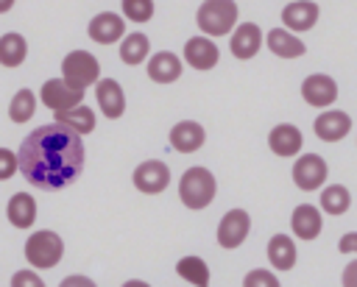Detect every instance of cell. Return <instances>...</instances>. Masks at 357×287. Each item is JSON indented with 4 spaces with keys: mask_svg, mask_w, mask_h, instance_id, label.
Here are the masks:
<instances>
[{
    "mask_svg": "<svg viewBox=\"0 0 357 287\" xmlns=\"http://www.w3.org/2000/svg\"><path fill=\"white\" fill-rule=\"evenodd\" d=\"M20 173L36 189H61L73 184L84 170V142L81 134L64 123H47L33 128L17 150Z\"/></svg>",
    "mask_w": 357,
    "mask_h": 287,
    "instance_id": "6da1fadb",
    "label": "cell"
},
{
    "mask_svg": "<svg viewBox=\"0 0 357 287\" xmlns=\"http://www.w3.org/2000/svg\"><path fill=\"white\" fill-rule=\"evenodd\" d=\"M237 11L240 8L234 0H204L195 11V25L212 39L229 36L237 25Z\"/></svg>",
    "mask_w": 357,
    "mask_h": 287,
    "instance_id": "7a4b0ae2",
    "label": "cell"
},
{
    "mask_svg": "<svg viewBox=\"0 0 357 287\" xmlns=\"http://www.w3.org/2000/svg\"><path fill=\"white\" fill-rule=\"evenodd\" d=\"M218 192V181L212 176V170L206 167H190L184 170L181 181H178V198L187 209H204L212 203Z\"/></svg>",
    "mask_w": 357,
    "mask_h": 287,
    "instance_id": "3957f363",
    "label": "cell"
},
{
    "mask_svg": "<svg viewBox=\"0 0 357 287\" xmlns=\"http://www.w3.org/2000/svg\"><path fill=\"white\" fill-rule=\"evenodd\" d=\"M64 256V242L56 231H33L28 240H25V259L33 270H47V267H56Z\"/></svg>",
    "mask_w": 357,
    "mask_h": 287,
    "instance_id": "277c9868",
    "label": "cell"
},
{
    "mask_svg": "<svg viewBox=\"0 0 357 287\" xmlns=\"http://www.w3.org/2000/svg\"><path fill=\"white\" fill-rule=\"evenodd\" d=\"M61 78L75 89H86L100 81V64L89 50H73L61 61Z\"/></svg>",
    "mask_w": 357,
    "mask_h": 287,
    "instance_id": "5b68a950",
    "label": "cell"
},
{
    "mask_svg": "<svg viewBox=\"0 0 357 287\" xmlns=\"http://www.w3.org/2000/svg\"><path fill=\"white\" fill-rule=\"evenodd\" d=\"M39 100L56 114V111H67V109L84 103V89L70 86L64 78H50V81L42 84V89H39Z\"/></svg>",
    "mask_w": 357,
    "mask_h": 287,
    "instance_id": "8992f818",
    "label": "cell"
},
{
    "mask_svg": "<svg viewBox=\"0 0 357 287\" xmlns=\"http://www.w3.org/2000/svg\"><path fill=\"white\" fill-rule=\"evenodd\" d=\"M251 231V215L245 209H229L218 223V245L220 248H240Z\"/></svg>",
    "mask_w": 357,
    "mask_h": 287,
    "instance_id": "52a82bcc",
    "label": "cell"
},
{
    "mask_svg": "<svg viewBox=\"0 0 357 287\" xmlns=\"http://www.w3.org/2000/svg\"><path fill=\"white\" fill-rule=\"evenodd\" d=\"M326 176H329V167H326V162L318 153H301L296 159V164H293V181L304 192L321 189L324 181H326Z\"/></svg>",
    "mask_w": 357,
    "mask_h": 287,
    "instance_id": "ba28073f",
    "label": "cell"
},
{
    "mask_svg": "<svg viewBox=\"0 0 357 287\" xmlns=\"http://www.w3.org/2000/svg\"><path fill=\"white\" fill-rule=\"evenodd\" d=\"M134 187L145 195H159L162 189H167L170 184V167L162 162V159H145L142 164L134 167V176H131Z\"/></svg>",
    "mask_w": 357,
    "mask_h": 287,
    "instance_id": "9c48e42d",
    "label": "cell"
},
{
    "mask_svg": "<svg viewBox=\"0 0 357 287\" xmlns=\"http://www.w3.org/2000/svg\"><path fill=\"white\" fill-rule=\"evenodd\" d=\"M86 33L95 45H114L126 36V17L117 11H100L89 20Z\"/></svg>",
    "mask_w": 357,
    "mask_h": 287,
    "instance_id": "30bf717a",
    "label": "cell"
},
{
    "mask_svg": "<svg viewBox=\"0 0 357 287\" xmlns=\"http://www.w3.org/2000/svg\"><path fill=\"white\" fill-rule=\"evenodd\" d=\"M301 98L307 106H315V109H326L337 100V84L335 78L324 75V72H315V75H307L301 81Z\"/></svg>",
    "mask_w": 357,
    "mask_h": 287,
    "instance_id": "8fae6325",
    "label": "cell"
},
{
    "mask_svg": "<svg viewBox=\"0 0 357 287\" xmlns=\"http://www.w3.org/2000/svg\"><path fill=\"white\" fill-rule=\"evenodd\" d=\"M259 47H262V31L257 22H243L229 33V50L240 61L254 59L259 53Z\"/></svg>",
    "mask_w": 357,
    "mask_h": 287,
    "instance_id": "7c38bea8",
    "label": "cell"
},
{
    "mask_svg": "<svg viewBox=\"0 0 357 287\" xmlns=\"http://www.w3.org/2000/svg\"><path fill=\"white\" fill-rule=\"evenodd\" d=\"M218 59H220V50L212 36L201 33V36H190L184 42V61L192 70H212L218 64Z\"/></svg>",
    "mask_w": 357,
    "mask_h": 287,
    "instance_id": "4fadbf2b",
    "label": "cell"
},
{
    "mask_svg": "<svg viewBox=\"0 0 357 287\" xmlns=\"http://www.w3.org/2000/svg\"><path fill=\"white\" fill-rule=\"evenodd\" d=\"M301 145H304V134L298 125L293 123H279L271 128L268 134V148L282 156V159H290V156H298L301 153Z\"/></svg>",
    "mask_w": 357,
    "mask_h": 287,
    "instance_id": "5bb4252c",
    "label": "cell"
},
{
    "mask_svg": "<svg viewBox=\"0 0 357 287\" xmlns=\"http://www.w3.org/2000/svg\"><path fill=\"white\" fill-rule=\"evenodd\" d=\"M318 14H321L318 3H312V0H290L282 8V25L296 31V33H304V31L315 28Z\"/></svg>",
    "mask_w": 357,
    "mask_h": 287,
    "instance_id": "9a60e30c",
    "label": "cell"
},
{
    "mask_svg": "<svg viewBox=\"0 0 357 287\" xmlns=\"http://www.w3.org/2000/svg\"><path fill=\"white\" fill-rule=\"evenodd\" d=\"M95 98H98V106H100L103 117H109V120L123 117V111H126V95H123V86L114 78H100L95 84Z\"/></svg>",
    "mask_w": 357,
    "mask_h": 287,
    "instance_id": "2e32d148",
    "label": "cell"
},
{
    "mask_svg": "<svg viewBox=\"0 0 357 287\" xmlns=\"http://www.w3.org/2000/svg\"><path fill=\"white\" fill-rule=\"evenodd\" d=\"M312 128H315V137L321 142H337L351 131V117L346 111H340V109H332V111L318 114Z\"/></svg>",
    "mask_w": 357,
    "mask_h": 287,
    "instance_id": "e0dca14e",
    "label": "cell"
},
{
    "mask_svg": "<svg viewBox=\"0 0 357 287\" xmlns=\"http://www.w3.org/2000/svg\"><path fill=\"white\" fill-rule=\"evenodd\" d=\"M206 142V131L195 120H181L170 128V148L178 153H195Z\"/></svg>",
    "mask_w": 357,
    "mask_h": 287,
    "instance_id": "ac0fdd59",
    "label": "cell"
},
{
    "mask_svg": "<svg viewBox=\"0 0 357 287\" xmlns=\"http://www.w3.org/2000/svg\"><path fill=\"white\" fill-rule=\"evenodd\" d=\"M290 228L298 240H315L324 228V220H321V206H312V203H301L293 209L290 215Z\"/></svg>",
    "mask_w": 357,
    "mask_h": 287,
    "instance_id": "d6986e66",
    "label": "cell"
},
{
    "mask_svg": "<svg viewBox=\"0 0 357 287\" xmlns=\"http://www.w3.org/2000/svg\"><path fill=\"white\" fill-rule=\"evenodd\" d=\"M265 45L271 47L273 56L279 59H298L307 53V45L296 36V31L290 28H271L268 36H265Z\"/></svg>",
    "mask_w": 357,
    "mask_h": 287,
    "instance_id": "ffe728a7",
    "label": "cell"
},
{
    "mask_svg": "<svg viewBox=\"0 0 357 287\" xmlns=\"http://www.w3.org/2000/svg\"><path fill=\"white\" fill-rule=\"evenodd\" d=\"M145 72H148V78L156 81V84H173V81H178V75H181V59H178L176 53H170V50H159V53H153V56L148 59Z\"/></svg>",
    "mask_w": 357,
    "mask_h": 287,
    "instance_id": "44dd1931",
    "label": "cell"
},
{
    "mask_svg": "<svg viewBox=\"0 0 357 287\" xmlns=\"http://www.w3.org/2000/svg\"><path fill=\"white\" fill-rule=\"evenodd\" d=\"M296 256H298V251H296L293 237H287V234H273V237L268 240V262L273 265V270H293Z\"/></svg>",
    "mask_w": 357,
    "mask_h": 287,
    "instance_id": "7402d4cb",
    "label": "cell"
},
{
    "mask_svg": "<svg viewBox=\"0 0 357 287\" xmlns=\"http://www.w3.org/2000/svg\"><path fill=\"white\" fill-rule=\"evenodd\" d=\"M6 215H8V223H11V226H17V228H31L33 220H36V201H33L28 192H14V195L8 198Z\"/></svg>",
    "mask_w": 357,
    "mask_h": 287,
    "instance_id": "603a6c76",
    "label": "cell"
},
{
    "mask_svg": "<svg viewBox=\"0 0 357 287\" xmlns=\"http://www.w3.org/2000/svg\"><path fill=\"white\" fill-rule=\"evenodd\" d=\"M25 59H28V42H25V36L17 33V31L3 33V36H0V64L8 67V70H14V67H20Z\"/></svg>",
    "mask_w": 357,
    "mask_h": 287,
    "instance_id": "cb8c5ba5",
    "label": "cell"
},
{
    "mask_svg": "<svg viewBox=\"0 0 357 287\" xmlns=\"http://www.w3.org/2000/svg\"><path fill=\"white\" fill-rule=\"evenodd\" d=\"M120 59H123V64H131V67H137V64H142L145 61V56L151 53V39L142 33V31H131V33H126L123 39H120Z\"/></svg>",
    "mask_w": 357,
    "mask_h": 287,
    "instance_id": "d4e9b609",
    "label": "cell"
},
{
    "mask_svg": "<svg viewBox=\"0 0 357 287\" xmlns=\"http://www.w3.org/2000/svg\"><path fill=\"white\" fill-rule=\"evenodd\" d=\"M56 120L64 123L67 128H73V131L81 134V137L95 128V111H92L89 106H84V103H78V106H73V109H67V111H56Z\"/></svg>",
    "mask_w": 357,
    "mask_h": 287,
    "instance_id": "484cf974",
    "label": "cell"
},
{
    "mask_svg": "<svg viewBox=\"0 0 357 287\" xmlns=\"http://www.w3.org/2000/svg\"><path fill=\"white\" fill-rule=\"evenodd\" d=\"M176 273H178L184 281L195 284V287H206V284H209V265H206L201 256H181V259L176 262Z\"/></svg>",
    "mask_w": 357,
    "mask_h": 287,
    "instance_id": "4316f807",
    "label": "cell"
},
{
    "mask_svg": "<svg viewBox=\"0 0 357 287\" xmlns=\"http://www.w3.org/2000/svg\"><path fill=\"white\" fill-rule=\"evenodd\" d=\"M318 203H321V209L326 215H343L351 206V195H349V189L343 184H329V187H324Z\"/></svg>",
    "mask_w": 357,
    "mask_h": 287,
    "instance_id": "83f0119b",
    "label": "cell"
},
{
    "mask_svg": "<svg viewBox=\"0 0 357 287\" xmlns=\"http://www.w3.org/2000/svg\"><path fill=\"white\" fill-rule=\"evenodd\" d=\"M33 111H36V98L31 89H20L8 103V117L14 123H28L33 117Z\"/></svg>",
    "mask_w": 357,
    "mask_h": 287,
    "instance_id": "f1b7e54d",
    "label": "cell"
},
{
    "mask_svg": "<svg viewBox=\"0 0 357 287\" xmlns=\"http://www.w3.org/2000/svg\"><path fill=\"white\" fill-rule=\"evenodd\" d=\"M120 8H123V17L137 25L153 17V0H120Z\"/></svg>",
    "mask_w": 357,
    "mask_h": 287,
    "instance_id": "f546056e",
    "label": "cell"
},
{
    "mask_svg": "<svg viewBox=\"0 0 357 287\" xmlns=\"http://www.w3.org/2000/svg\"><path fill=\"white\" fill-rule=\"evenodd\" d=\"M243 284H245V287H279V279H276L271 270L257 267V270H251V273L243 279Z\"/></svg>",
    "mask_w": 357,
    "mask_h": 287,
    "instance_id": "4dcf8cb0",
    "label": "cell"
},
{
    "mask_svg": "<svg viewBox=\"0 0 357 287\" xmlns=\"http://www.w3.org/2000/svg\"><path fill=\"white\" fill-rule=\"evenodd\" d=\"M17 170H20V159H17V153H11L8 148H0V181L11 178Z\"/></svg>",
    "mask_w": 357,
    "mask_h": 287,
    "instance_id": "1f68e13d",
    "label": "cell"
},
{
    "mask_svg": "<svg viewBox=\"0 0 357 287\" xmlns=\"http://www.w3.org/2000/svg\"><path fill=\"white\" fill-rule=\"evenodd\" d=\"M11 284H14V287H25V284H31V287H42V279H39L33 270H17V273L11 276Z\"/></svg>",
    "mask_w": 357,
    "mask_h": 287,
    "instance_id": "d6a6232c",
    "label": "cell"
},
{
    "mask_svg": "<svg viewBox=\"0 0 357 287\" xmlns=\"http://www.w3.org/2000/svg\"><path fill=\"white\" fill-rule=\"evenodd\" d=\"M337 248H340L343 254H357V231L343 234V237H340V242H337Z\"/></svg>",
    "mask_w": 357,
    "mask_h": 287,
    "instance_id": "836d02e7",
    "label": "cell"
},
{
    "mask_svg": "<svg viewBox=\"0 0 357 287\" xmlns=\"http://www.w3.org/2000/svg\"><path fill=\"white\" fill-rule=\"evenodd\" d=\"M340 281H343V284H349V287H357V259L346 265V270H343Z\"/></svg>",
    "mask_w": 357,
    "mask_h": 287,
    "instance_id": "e575fe53",
    "label": "cell"
},
{
    "mask_svg": "<svg viewBox=\"0 0 357 287\" xmlns=\"http://www.w3.org/2000/svg\"><path fill=\"white\" fill-rule=\"evenodd\" d=\"M64 284H92V281L84 276H70V279H64Z\"/></svg>",
    "mask_w": 357,
    "mask_h": 287,
    "instance_id": "d590c367",
    "label": "cell"
},
{
    "mask_svg": "<svg viewBox=\"0 0 357 287\" xmlns=\"http://www.w3.org/2000/svg\"><path fill=\"white\" fill-rule=\"evenodd\" d=\"M17 0H0V14H6V11H11V6H14Z\"/></svg>",
    "mask_w": 357,
    "mask_h": 287,
    "instance_id": "8d00e7d4",
    "label": "cell"
}]
</instances>
